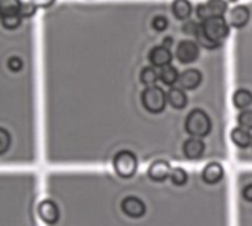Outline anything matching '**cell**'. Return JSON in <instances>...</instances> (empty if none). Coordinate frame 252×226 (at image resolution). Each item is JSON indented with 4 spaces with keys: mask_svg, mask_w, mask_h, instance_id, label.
Returning a JSON list of instances; mask_svg holds the SVG:
<instances>
[{
    "mask_svg": "<svg viewBox=\"0 0 252 226\" xmlns=\"http://www.w3.org/2000/svg\"><path fill=\"white\" fill-rule=\"evenodd\" d=\"M10 145V135L6 129H0V154H4Z\"/></svg>",
    "mask_w": 252,
    "mask_h": 226,
    "instance_id": "4316f807",
    "label": "cell"
},
{
    "mask_svg": "<svg viewBox=\"0 0 252 226\" xmlns=\"http://www.w3.org/2000/svg\"><path fill=\"white\" fill-rule=\"evenodd\" d=\"M176 56L182 64H192L199 56V44L192 40H182L177 44Z\"/></svg>",
    "mask_w": 252,
    "mask_h": 226,
    "instance_id": "8992f818",
    "label": "cell"
},
{
    "mask_svg": "<svg viewBox=\"0 0 252 226\" xmlns=\"http://www.w3.org/2000/svg\"><path fill=\"white\" fill-rule=\"evenodd\" d=\"M242 197H244L247 201L252 203V184L251 185H247V187L244 188V191H242Z\"/></svg>",
    "mask_w": 252,
    "mask_h": 226,
    "instance_id": "4dcf8cb0",
    "label": "cell"
},
{
    "mask_svg": "<svg viewBox=\"0 0 252 226\" xmlns=\"http://www.w3.org/2000/svg\"><path fill=\"white\" fill-rule=\"evenodd\" d=\"M250 18H251V12L248 6L244 4L235 6L229 13V24L235 28H244L250 22Z\"/></svg>",
    "mask_w": 252,
    "mask_h": 226,
    "instance_id": "4fadbf2b",
    "label": "cell"
},
{
    "mask_svg": "<svg viewBox=\"0 0 252 226\" xmlns=\"http://www.w3.org/2000/svg\"><path fill=\"white\" fill-rule=\"evenodd\" d=\"M137 157L131 152V151H120L112 161L114 170L115 173L123 178V179H130L136 175L137 172Z\"/></svg>",
    "mask_w": 252,
    "mask_h": 226,
    "instance_id": "3957f363",
    "label": "cell"
},
{
    "mask_svg": "<svg viewBox=\"0 0 252 226\" xmlns=\"http://www.w3.org/2000/svg\"><path fill=\"white\" fill-rule=\"evenodd\" d=\"M142 104L146 111H149L152 114H159L165 110V107L168 104L167 93L159 86L146 87L142 92Z\"/></svg>",
    "mask_w": 252,
    "mask_h": 226,
    "instance_id": "7a4b0ae2",
    "label": "cell"
},
{
    "mask_svg": "<svg viewBox=\"0 0 252 226\" xmlns=\"http://www.w3.org/2000/svg\"><path fill=\"white\" fill-rule=\"evenodd\" d=\"M167 99L174 110H183L188 105V95L182 87H170V90L167 92Z\"/></svg>",
    "mask_w": 252,
    "mask_h": 226,
    "instance_id": "2e32d148",
    "label": "cell"
},
{
    "mask_svg": "<svg viewBox=\"0 0 252 226\" xmlns=\"http://www.w3.org/2000/svg\"><path fill=\"white\" fill-rule=\"evenodd\" d=\"M201 81H202V74L196 68H188V70H185L180 74V78H179V83H180L182 89H185V90H193V89H196L201 84Z\"/></svg>",
    "mask_w": 252,
    "mask_h": 226,
    "instance_id": "5bb4252c",
    "label": "cell"
},
{
    "mask_svg": "<svg viewBox=\"0 0 252 226\" xmlns=\"http://www.w3.org/2000/svg\"><path fill=\"white\" fill-rule=\"evenodd\" d=\"M223 176H224V170H223L221 164H219V163H210L202 170V179L208 185L219 184L223 179Z\"/></svg>",
    "mask_w": 252,
    "mask_h": 226,
    "instance_id": "9a60e30c",
    "label": "cell"
},
{
    "mask_svg": "<svg viewBox=\"0 0 252 226\" xmlns=\"http://www.w3.org/2000/svg\"><path fill=\"white\" fill-rule=\"evenodd\" d=\"M121 210L126 216L131 219H140L146 213V206L137 197H126L121 201Z\"/></svg>",
    "mask_w": 252,
    "mask_h": 226,
    "instance_id": "52a82bcc",
    "label": "cell"
},
{
    "mask_svg": "<svg viewBox=\"0 0 252 226\" xmlns=\"http://www.w3.org/2000/svg\"><path fill=\"white\" fill-rule=\"evenodd\" d=\"M159 80V74L157 73V70L154 67H145L140 73V81L146 86V87H151V86H155V83Z\"/></svg>",
    "mask_w": 252,
    "mask_h": 226,
    "instance_id": "44dd1931",
    "label": "cell"
},
{
    "mask_svg": "<svg viewBox=\"0 0 252 226\" xmlns=\"http://www.w3.org/2000/svg\"><path fill=\"white\" fill-rule=\"evenodd\" d=\"M171 43H173V38H171V37H167V38H164V46L170 47V46H171Z\"/></svg>",
    "mask_w": 252,
    "mask_h": 226,
    "instance_id": "1f68e13d",
    "label": "cell"
},
{
    "mask_svg": "<svg viewBox=\"0 0 252 226\" xmlns=\"http://www.w3.org/2000/svg\"><path fill=\"white\" fill-rule=\"evenodd\" d=\"M152 27H154V30H157V31H165V30L168 28V19H167L165 16H162V15H158V16L154 18Z\"/></svg>",
    "mask_w": 252,
    "mask_h": 226,
    "instance_id": "83f0119b",
    "label": "cell"
},
{
    "mask_svg": "<svg viewBox=\"0 0 252 226\" xmlns=\"http://www.w3.org/2000/svg\"><path fill=\"white\" fill-rule=\"evenodd\" d=\"M211 127H213V124H211L210 115L201 108L192 110L185 120V130L190 135V138L202 139L210 135Z\"/></svg>",
    "mask_w": 252,
    "mask_h": 226,
    "instance_id": "6da1fadb",
    "label": "cell"
},
{
    "mask_svg": "<svg viewBox=\"0 0 252 226\" xmlns=\"http://www.w3.org/2000/svg\"><path fill=\"white\" fill-rule=\"evenodd\" d=\"M22 15L19 13L16 4L4 6L1 9V25L7 30H15L21 25Z\"/></svg>",
    "mask_w": 252,
    "mask_h": 226,
    "instance_id": "7c38bea8",
    "label": "cell"
},
{
    "mask_svg": "<svg viewBox=\"0 0 252 226\" xmlns=\"http://www.w3.org/2000/svg\"><path fill=\"white\" fill-rule=\"evenodd\" d=\"M149 62L152 64V67H159V68H164L167 65H171V61H173V53L170 50V47L167 46H155L151 49L149 52Z\"/></svg>",
    "mask_w": 252,
    "mask_h": 226,
    "instance_id": "9c48e42d",
    "label": "cell"
},
{
    "mask_svg": "<svg viewBox=\"0 0 252 226\" xmlns=\"http://www.w3.org/2000/svg\"><path fill=\"white\" fill-rule=\"evenodd\" d=\"M233 105L239 110H248L252 105V92L248 89H238L233 95Z\"/></svg>",
    "mask_w": 252,
    "mask_h": 226,
    "instance_id": "d6986e66",
    "label": "cell"
},
{
    "mask_svg": "<svg viewBox=\"0 0 252 226\" xmlns=\"http://www.w3.org/2000/svg\"><path fill=\"white\" fill-rule=\"evenodd\" d=\"M34 3L40 9H47V7H50L55 3V0H34Z\"/></svg>",
    "mask_w": 252,
    "mask_h": 226,
    "instance_id": "f546056e",
    "label": "cell"
},
{
    "mask_svg": "<svg viewBox=\"0 0 252 226\" xmlns=\"http://www.w3.org/2000/svg\"><path fill=\"white\" fill-rule=\"evenodd\" d=\"M230 1H236V0H230Z\"/></svg>",
    "mask_w": 252,
    "mask_h": 226,
    "instance_id": "d6a6232c",
    "label": "cell"
},
{
    "mask_svg": "<svg viewBox=\"0 0 252 226\" xmlns=\"http://www.w3.org/2000/svg\"><path fill=\"white\" fill-rule=\"evenodd\" d=\"M171 172H173V169H171V166H170L168 161H165V160H157V161H154L149 166L148 176L154 182H164V181H167L171 176Z\"/></svg>",
    "mask_w": 252,
    "mask_h": 226,
    "instance_id": "30bf717a",
    "label": "cell"
},
{
    "mask_svg": "<svg viewBox=\"0 0 252 226\" xmlns=\"http://www.w3.org/2000/svg\"><path fill=\"white\" fill-rule=\"evenodd\" d=\"M37 212H38V216L40 219L46 224V225H55L59 218H61V212H59V207L55 201L52 200H44L38 204L37 207Z\"/></svg>",
    "mask_w": 252,
    "mask_h": 226,
    "instance_id": "ba28073f",
    "label": "cell"
},
{
    "mask_svg": "<svg viewBox=\"0 0 252 226\" xmlns=\"http://www.w3.org/2000/svg\"><path fill=\"white\" fill-rule=\"evenodd\" d=\"M22 67H24V62H22V59H21L19 56H10V58L7 59V68H9L10 71H13V73L21 71Z\"/></svg>",
    "mask_w": 252,
    "mask_h": 226,
    "instance_id": "f1b7e54d",
    "label": "cell"
},
{
    "mask_svg": "<svg viewBox=\"0 0 252 226\" xmlns=\"http://www.w3.org/2000/svg\"><path fill=\"white\" fill-rule=\"evenodd\" d=\"M199 28H201V24H199V22L189 19V21H186L185 25H183V33L188 34V36H196L198 31H199Z\"/></svg>",
    "mask_w": 252,
    "mask_h": 226,
    "instance_id": "484cf974",
    "label": "cell"
},
{
    "mask_svg": "<svg viewBox=\"0 0 252 226\" xmlns=\"http://www.w3.org/2000/svg\"><path fill=\"white\" fill-rule=\"evenodd\" d=\"M230 138L233 141V144L239 148H248L252 145V135L250 130L244 129V127H235L230 133Z\"/></svg>",
    "mask_w": 252,
    "mask_h": 226,
    "instance_id": "e0dca14e",
    "label": "cell"
},
{
    "mask_svg": "<svg viewBox=\"0 0 252 226\" xmlns=\"http://www.w3.org/2000/svg\"><path fill=\"white\" fill-rule=\"evenodd\" d=\"M195 37H196V40H198V44H201L202 47H205V49H208V50H213V49L220 47V43L213 41V40H211V38L204 33V30H202V24H201V28H199V31H198V34H196Z\"/></svg>",
    "mask_w": 252,
    "mask_h": 226,
    "instance_id": "cb8c5ba5",
    "label": "cell"
},
{
    "mask_svg": "<svg viewBox=\"0 0 252 226\" xmlns=\"http://www.w3.org/2000/svg\"><path fill=\"white\" fill-rule=\"evenodd\" d=\"M202 24V30L204 33L216 43H220L227 38L229 33H230V27H229V22L224 19V18H213V19H208V21H204L201 22Z\"/></svg>",
    "mask_w": 252,
    "mask_h": 226,
    "instance_id": "277c9868",
    "label": "cell"
},
{
    "mask_svg": "<svg viewBox=\"0 0 252 226\" xmlns=\"http://www.w3.org/2000/svg\"><path fill=\"white\" fill-rule=\"evenodd\" d=\"M171 10L177 19H189L192 13V3L189 0H174L171 4Z\"/></svg>",
    "mask_w": 252,
    "mask_h": 226,
    "instance_id": "ac0fdd59",
    "label": "cell"
},
{
    "mask_svg": "<svg viewBox=\"0 0 252 226\" xmlns=\"http://www.w3.org/2000/svg\"><path fill=\"white\" fill-rule=\"evenodd\" d=\"M238 123L241 127L252 130V110H244L241 111V114L238 115Z\"/></svg>",
    "mask_w": 252,
    "mask_h": 226,
    "instance_id": "d4e9b609",
    "label": "cell"
},
{
    "mask_svg": "<svg viewBox=\"0 0 252 226\" xmlns=\"http://www.w3.org/2000/svg\"><path fill=\"white\" fill-rule=\"evenodd\" d=\"M170 179H171L173 185H176V187H185L188 184V181H189V176H188V172L183 167H176V169H173Z\"/></svg>",
    "mask_w": 252,
    "mask_h": 226,
    "instance_id": "603a6c76",
    "label": "cell"
},
{
    "mask_svg": "<svg viewBox=\"0 0 252 226\" xmlns=\"http://www.w3.org/2000/svg\"><path fill=\"white\" fill-rule=\"evenodd\" d=\"M227 12V1L224 0H207L196 6V15L204 22L213 18H223Z\"/></svg>",
    "mask_w": 252,
    "mask_h": 226,
    "instance_id": "5b68a950",
    "label": "cell"
},
{
    "mask_svg": "<svg viewBox=\"0 0 252 226\" xmlns=\"http://www.w3.org/2000/svg\"><path fill=\"white\" fill-rule=\"evenodd\" d=\"M16 7H18L19 13L22 15V18H30L37 10L34 0H16Z\"/></svg>",
    "mask_w": 252,
    "mask_h": 226,
    "instance_id": "7402d4cb",
    "label": "cell"
},
{
    "mask_svg": "<svg viewBox=\"0 0 252 226\" xmlns=\"http://www.w3.org/2000/svg\"><path fill=\"white\" fill-rule=\"evenodd\" d=\"M205 152V144L201 138H189L183 144V154L188 160H199Z\"/></svg>",
    "mask_w": 252,
    "mask_h": 226,
    "instance_id": "8fae6325",
    "label": "cell"
},
{
    "mask_svg": "<svg viewBox=\"0 0 252 226\" xmlns=\"http://www.w3.org/2000/svg\"><path fill=\"white\" fill-rule=\"evenodd\" d=\"M179 78H180V74H179V71H177V68H176V67H173V65H167V67L161 68L159 80H161L165 86L173 87V84H174V83H177V81H179Z\"/></svg>",
    "mask_w": 252,
    "mask_h": 226,
    "instance_id": "ffe728a7",
    "label": "cell"
}]
</instances>
